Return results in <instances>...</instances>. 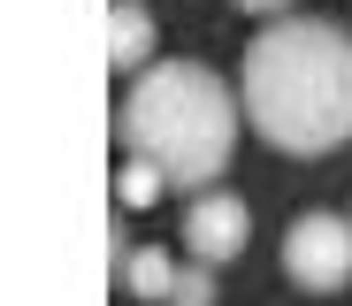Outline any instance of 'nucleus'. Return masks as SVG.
<instances>
[{
    "label": "nucleus",
    "instance_id": "nucleus-1",
    "mask_svg": "<svg viewBox=\"0 0 352 306\" xmlns=\"http://www.w3.org/2000/svg\"><path fill=\"white\" fill-rule=\"evenodd\" d=\"M245 122L291 161L352 146V31L322 16H268L238 61Z\"/></svg>",
    "mask_w": 352,
    "mask_h": 306
},
{
    "label": "nucleus",
    "instance_id": "nucleus-2",
    "mask_svg": "<svg viewBox=\"0 0 352 306\" xmlns=\"http://www.w3.org/2000/svg\"><path fill=\"white\" fill-rule=\"evenodd\" d=\"M245 100H230V85L207 61H153L131 77L123 107H115V138L123 153H146L168 168L176 192H207L238 153Z\"/></svg>",
    "mask_w": 352,
    "mask_h": 306
},
{
    "label": "nucleus",
    "instance_id": "nucleus-3",
    "mask_svg": "<svg viewBox=\"0 0 352 306\" xmlns=\"http://www.w3.org/2000/svg\"><path fill=\"white\" fill-rule=\"evenodd\" d=\"M283 276L299 291H344L352 283V222L337 215H299L283 230Z\"/></svg>",
    "mask_w": 352,
    "mask_h": 306
},
{
    "label": "nucleus",
    "instance_id": "nucleus-4",
    "mask_svg": "<svg viewBox=\"0 0 352 306\" xmlns=\"http://www.w3.org/2000/svg\"><path fill=\"white\" fill-rule=\"evenodd\" d=\"M245 237H253V215H245V199L238 192H192V207H184V253L192 261H207V268H230L245 253Z\"/></svg>",
    "mask_w": 352,
    "mask_h": 306
},
{
    "label": "nucleus",
    "instance_id": "nucleus-5",
    "mask_svg": "<svg viewBox=\"0 0 352 306\" xmlns=\"http://www.w3.org/2000/svg\"><path fill=\"white\" fill-rule=\"evenodd\" d=\"M115 283H123V298L168 306V291H176V261L161 253V245H123V253H115Z\"/></svg>",
    "mask_w": 352,
    "mask_h": 306
},
{
    "label": "nucleus",
    "instance_id": "nucleus-6",
    "mask_svg": "<svg viewBox=\"0 0 352 306\" xmlns=\"http://www.w3.org/2000/svg\"><path fill=\"white\" fill-rule=\"evenodd\" d=\"M107 61L115 69H153V8L146 0H115L107 8Z\"/></svg>",
    "mask_w": 352,
    "mask_h": 306
},
{
    "label": "nucleus",
    "instance_id": "nucleus-7",
    "mask_svg": "<svg viewBox=\"0 0 352 306\" xmlns=\"http://www.w3.org/2000/svg\"><path fill=\"white\" fill-rule=\"evenodd\" d=\"M161 192H168V168L146 161V153H123V168H115V207L138 215V207H153Z\"/></svg>",
    "mask_w": 352,
    "mask_h": 306
},
{
    "label": "nucleus",
    "instance_id": "nucleus-8",
    "mask_svg": "<svg viewBox=\"0 0 352 306\" xmlns=\"http://www.w3.org/2000/svg\"><path fill=\"white\" fill-rule=\"evenodd\" d=\"M214 276H222V268H207V261L176 268V291H168V306H214Z\"/></svg>",
    "mask_w": 352,
    "mask_h": 306
},
{
    "label": "nucleus",
    "instance_id": "nucleus-9",
    "mask_svg": "<svg viewBox=\"0 0 352 306\" xmlns=\"http://www.w3.org/2000/svg\"><path fill=\"white\" fill-rule=\"evenodd\" d=\"M230 8H245V16H276V8H291V0H230Z\"/></svg>",
    "mask_w": 352,
    "mask_h": 306
}]
</instances>
